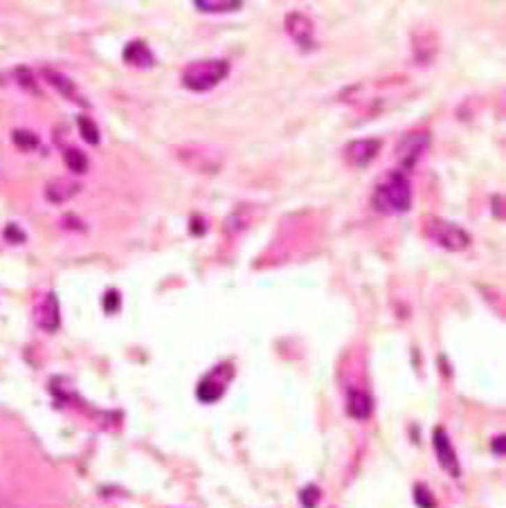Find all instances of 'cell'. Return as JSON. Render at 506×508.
<instances>
[{
    "label": "cell",
    "instance_id": "6da1fadb",
    "mask_svg": "<svg viewBox=\"0 0 506 508\" xmlns=\"http://www.w3.org/2000/svg\"><path fill=\"white\" fill-rule=\"evenodd\" d=\"M412 205V187L403 171H389L371 196V207L380 214H403Z\"/></svg>",
    "mask_w": 506,
    "mask_h": 508
},
{
    "label": "cell",
    "instance_id": "7a4b0ae2",
    "mask_svg": "<svg viewBox=\"0 0 506 508\" xmlns=\"http://www.w3.org/2000/svg\"><path fill=\"white\" fill-rule=\"evenodd\" d=\"M228 75H230V64L225 59L191 61L182 70V86L191 90V93H207V90L216 88Z\"/></svg>",
    "mask_w": 506,
    "mask_h": 508
},
{
    "label": "cell",
    "instance_id": "3957f363",
    "mask_svg": "<svg viewBox=\"0 0 506 508\" xmlns=\"http://www.w3.org/2000/svg\"><path fill=\"white\" fill-rule=\"evenodd\" d=\"M425 234H428L439 248L450 250V252H459L470 246V234L463 227H459L457 223L452 221H443L437 216L425 218Z\"/></svg>",
    "mask_w": 506,
    "mask_h": 508
},
{
    "label": "cell",
    "instance_id": "277c9868",
    "mask_svg": "<svg viewBox=\"0 0 506 508\" xmlns=\"http://www.w3.org/2000/svg\"><path fill=\"white\" fill-rule=\"evenodd\" d=\"M430 147V135L425 130H419V133H408L396 147V160L401 169H414L417 162L423 158V154Z\"/></svg>",
    "mask_w": 506,
    "mask_h": 508
},
{
    "label": "cell",
    "instance_id": "5b68a950",
    "mask_svg": "<svg viewBox=\"0 0 506 508\" xmlns=\"http://www.w3.org/2000/svg\"><path fill=\"white\" fill-rule=\"evenodd\" d=\"M34 324L45 333H54L61 327V313H59V299L54 292L40 294V299L34 306Z\"/></svg>",
    "mask_w": 506,
    "mask_h": 508
},
{
    "label": "cell",
    "instance_id": "8992f818",
    "mask_svg": "<svg viewBox=\"0 0 506 508\" xmlns=\"http://www.w3.org/2000/svg\"><path fill=\"white\" fill-rule=\"evenodd\" d=\"M286 25V32L290 34V38L302 50H313L315 47V27H313V20L308 16H304L299 12H290L283 20Z\"/></svg>",
    "mask_w": 506,
    "mask_h": 508
},
{
    "label": "cell",
    "instance_id": "52a82bcc",
    "mask_svg": "<svg viewBox=\"0 0 506 508\" xmlns=\"http://www.w3.org/2000/svg\"><path fill=\"white\" fill-rule=\"evenodd\" d=\"M432 443H434V452H437V459H439L441 468L448 472L450 477H459L461 475V465H459L457 452H454L452 441L448 439V434H445L441 428H437L432 432Z\"/></svg>",
    "mask_w": 506,
    "mask_h": 508
},
{
    "label": "cell",
    "instance_id": "ba28073f",
    "mask_svg": "<svg viewBox=\"0 0 506 508\" xmlns=\"http://www.w3.org/2000/svg\"><path fill=\"white\" fill-rule=\"evenodd\" d=\"M378 151H380V140H373V137L353 140L344 147V160L351 167H367L378 156Z\"/></svg>",
    "mask_w": 506,
    "mask_h": 508
},
{
    "label": "cell",
    "instance_id": "9c48e42d",
    "mask_svg": "<svg viewBox=\"0 0 506 508\" xmlns=\"http://www.w3.org/2000/svg\"><path fill=\"white\" fill-rule=\"evenodd\" d=\"M43 77H45L47 84L52 86V88H57L66 99H73V101H77V104H86V99H81L79 90L75 86V81L70 79V77L61 75L59 70H54V68H43Z\"/></svg>",
    "mask_w": 506,
    "mask_h": 508
},
{
    "label": "cell",
    "instance_id": "30bf717a",
    "mask_svg": "<svg viewBox=\"0 0 506 508\" xmlns=\"http://www.w3.org/2000/svg\"><path fill=\"white\" fill-rule=\"evenodd\" d=\"M77 191H79V182L70 178H54L45 185V198L50 202H54V205H61V202L77 196Z\"/></svg>",
    "mask_w": 506,
    "mask_h": 508
},
{
    "label": "cell",
    "instance_id": "8fae6325",
    "mask_svg": "<svg viewBox=\"0 0 506 508\" xmlns=\"http://www.w3.org/2000/svg\"><path fill=\"white\" fill-rule=\"evenodd\" d=\"M347 410H349V416L356 421H367L371 412H373V401L367 391L362 389H351L349 391V398H347Z\"/></svg>",
    "mask_w": 506,
    "mask_h": 508
},
{
    "label": "cell",
    "instance_id": "7c38bea8",
    "mask_svg": "<svg viewBox=\"0 0 506 508\" xmlns=\"http://www.w3.org/2000/svg\"><path fill=\"white\" fill-rule=\"evenodd\" d=\"M121 57H124L126 64L133 68H151L156 61L154 52H151L149 45L142 43V40H131V43L124 47V52H121Z\"/></svg>",
    "mask_w": 506,
    "mask_h": 508
},
{
    "label": "cell",
    "instance_id": "4fadbf2b",
    "mask_svg": "<svg viewBox=\"0 0 506 508\" xmlns=\"http://www.w3.org/2000/svg\"><path fill=\"white\" fill-rule=\"evenodd\" d=\"M225 382L228 380L218 378V369H216V373H211V375H207V378H202L200 384L196 387L198 401L200 403H216L223 396V391H225Z\"/></svg>",
    "mask_w": 506,
    "mask_h": 508
},
{
    "label": "cell",
    "instance_id": "5bb4252c",
    "mask_svg": "<svg viewBox=\"0 0 506 508\" xmlns=\"http://www.w3.org/2000/svg\"><path fill=\"white\" fill-rule=\"evenodd\" d=\"M64 162L73 174H86L88 171V158L84 156V151H79L75 147H68L64 151Z\"/></svg>",
    "mask_w": 506,
    "mask_h": 508
},
{
    "label": "cell",
    "instance_id": "9a60e30c",
    "mask_svg": "<svg viewBox=\"0 0 506 508\" xmlns=\"http://www.w3.org/2000/svg\"><path fill=\"white\" fill-rule=\"evenodd\" d=\"M194 7L198 9V12H205V14H221V12H237V9L243 7V3H239V0H235V3H230V0H225V3H211V0H196Z\"/></svg>",
    "mask_w": 506,
    "mask_h": 508
},
{
    "label": "cell",
    "instance_id": "2e32d148",
    "mask_svg": "<svg viewBox=\"0 0 506 508\" xmlns=\"http://www.w3.org/2000/svg\"><path fill=\"white\" fill-rule=\"evenodd\" d=\"M14 77H16V84L25 90V93H34V95H40V90H38V84H36V79H34V73L29 68L25 66H18L14 70Z\"/></svg>",
    "mask_w": 506,
    "mask_h": 508
},
{
    "label": "cell",
    "instance_id": "e0dca14e",
    "mask_svg": "<svg viewBox=\"0 0 506 508\" xmlns=\"http://www.w3.org/2000/svg\"><path fill=\"white\" fill-rule=\"evenodd\" d=\"M77 124H79V133H81V137H84V142H88V144H99V140H101V135H99V128H97V124L90 117H86V115H81L79 119H77Z\"/></svg>",
    "mask_w": 506,
    "mask_h": 508
},
{
    "label": "cell",
    "instance_id": "ac0fdd59",
    "mask_svg": "<svg viewBox=\"0 0 506 508\" xmlns=\"http://www.w3.org/2000/svg\"><path fill=\"white\" fill-rule=\"evenodd\" d=\"M12 142L23 151H32L38 147V135L32 133V130H25V128H16L12 133Z\"/></svg>",
    "mask_w": 506,
    "mask_h": 508
},
{
    "label": "cell",
    "instance_id": "d6986e66",
    "mask_svg": "<svg viewBox=\"0 0 506 508\" xmlns=\"http://www.w3.org/2000/svg\"><path fill=\"white\" fill-rule=\"evenodd\" d=\"M412 497H414V504L419 508H437V500H434V495L430 488H425L423 484H417L412 491Z\"/></svg>",
    "mask_w": 506,
    "mask_h": 508
},
{
    "label": "cell",
    "instance_id": "ffe728a7",
    "mask_svg": "<svg viewBox=\"0 0 506 508\" xmlns=\"http://www.w3.org/2000/svg\"><path fill=\"white\" fill-rule=\"evenodd\" d=\"M320 497H322V493H320L318 486L315 484H308V486H304V488H302L299 502H302L304 508H315L320 504Z\"/></svg>",
    "mask_w": 506,
    "mask_h": 508
},
{
    "label": "cell",
    "instance_id": "44dd1931",
    "mask_svg": "<svg viewBox=\"0 0 506 508\" xmlns=\"http://www.w3.org/2000/svg\"><path fill=\"white\" fill-rule=\"evenodd\" d=\"M3 237H5V241H9V243H25V239H27V234L23 232V227L16 225V223H9V225L5 227V232H3Z\"/></svg>",
    "mask_w": 506,
    "mask_h": 508
},
{
    "label": "cell",
    "instance_id": "7402d4cb",
    "mask_svg": "<svg viewBox=\"0 0 506 508\" xmlns=\"http://www.w3.org/2000/svg\"><path fill=\"white\" fill-rule=\"evenodd\" d=\"M119 292L117 290H108L106 294H104V308H106V313H117V308H119Z\"/></svg>",
    "mask_w": 506,
    "mask_h": 508
},
{
    "label": "cell",
    "instance_id": "603a6c76",
    "mask_svg": "<svg viewBox=\"0 0 506 508\" xmlns=\"http://www.w3.org/2000/svg\"><path fill=\"white\" fill-rule=\"evenodd\" d=\"M504 448H506V441H504V434L500 436H495L493 439V452L498 454V456H504Z\"/></svg>",
    "mask_w": 506,
    "mask_h": 508
}]
</instances>
